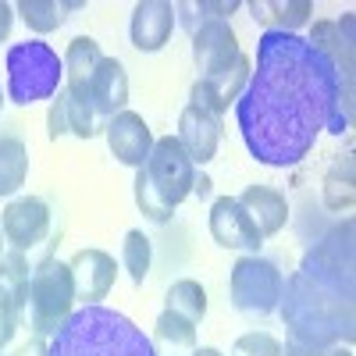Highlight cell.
<instances>
[{"mask_svg":"<svg viewBox=\"0 0 356 356\" xmlns=\"http://www.w3.org/2000/svg\"><path fill=\"white\" fill-rule=\"evenodd\" d=\"M235 118L250 157L264 168H296L314 154L321 132L342 136L353 125L332 65L300 33L257 40V65L235 100Z\"/></svg>","mask_w":356,"mask_h":356,"instance_id":"obj_1","label":"cell"},{"mask_svg":"<svg viewBox=\"0 0 356 356\" xmlns=\"http://www.w3.org/2000/svg\"><path fill=\"white\" fill-rule=\"evenodd\" d=\"M278 314L285 321L282 356H321L349 346L353 328V221L346 218L303 257L285 289Z\"/></svg>","mask_w":356,"mask_h":356,"instance_id":"obj_2","label":"cell"},{"mask_svg":"<svg viewBox=\"0 0 356 356\" xmlns=\"http://www.w3.org/2000/svg\"><path fill=\"white\" fill-rule=\"evenodd\" d=\"M47 356H157V349L136 321L97 303L75 310L65 328L50 335Z\"/></svg>","mask_w":356,"mask_h":356,"instance_id":"obj_3","label":"cell"},{"mask_svg":"<svg viewBox=\"0 0 356 356\" xmlns=\"http://www.w3.org/2000/svg\"><path fill=\"white\" fill-rule=\"evenodd\" d=\"M193 182H196V164L189 161V154L175 136H164L154 143L146 164L136 171V182H132L136 207L146 221L164 225L171 221L175 207L193 196Z\"/></svg>","mask_w":356,"mask_h":356,"instance_id":"obj_4","label":"cell"},{"mask_svg":"<svg viewBox=\"0 0 356 356\" xmlns=\"http://www.w3.org/2000/svg\"><path fill=\"white\" fill-rule=\"evenodd\" d=\"M65 89V61L50 43L25 40L4 54V97L18 107L54 100Z\"/></svg>","mask_w":356,"mask_h":356,"instance_id":"obj_5","label":"cell"},{"mask_svg":"<svg viewBox=\"0 0 356 356\" xmlns=\"http://www.w3.org/2000/svg\"><path fill=\"white\" fill-rule=\"evenodd\" d=\"M75 314V282L72 267L57 257H43L33 267L29 278V296H25V324L33 328L36 339L57 335L65 321Z\"/></svg>","mask_w":356,"mask_h":356,"instance_id":"obj_6","label":"cell"},{"mask_svg":"<svg viewBox=\"0 0 356 356\" xmlns=\"http://www.w3.org/2000/svg\"><path fill=\"white\" fill-rule=\"evenodd\" d=\"M282 289H285V275L278 271V264L257 257H239L228 275V300L232 307L246 314V317H267L278 314L282 303Z\"/></svg>","mask_w":356,"mask_h":356,"instance_id":"obj_7","label":"cell"},{"mask_svg":"<svg viewBox=\"0 0 356 356\" xmlns=\"http://www.w3.org/2000/svg\"><path fill=\"white\" fill-rule=\"evenodd\" d=\"M353 29H356V18L353 11L342 15L339 22L332 18H321L310 25V36H303L324 61L332 65L335 79H339V97H342V111L353 118V79H356V47H353Z\"/></svg>","mask_w":356,"mask_h":356,"instance_id":"obj_8","label":"cell"},{"mask_svg":"<svg viewBox=\"0 0 356 356\" xmlns=\"http://www.w3.org/2000/svg\"><path fill=\"white\" fill-rule=\"evenodd\" d=\"M50 203L40 196H18L4 207L0 214V232H4V243L18 253H33L47 243L50 235Z\"/></svg>","mask_w":356,"mask_h":356,"instance_id":"obj_9","label":"cell"},{"mask_svg":"<svg viewBox=\"0 0 356 356\" xmlns=\"http://www.w3.org/2000/svg\"><path fill=\"white\" fill-rule=\"evenodd\" d=\"M211 235L221 250H235L243 257H257L264 246V235L257 232V225L235 196H218L211 203Z\"/></svg>","mask_w":356,"mask_h":356,"instance_id":"obj_10","label":"cell"},{"mask_svg":"<svg viewBox=\"0 0 356 356\" xmlns=\"http://www.w3.org/2000/svg\"><path fill=\"white\" fill-rule=\"evenodd\" d=\"M243 61V47L235 36L232 22H207L193 33V65L200 79H211L218 72H228Z\"/></svg>","mask_w":356,"mask_h":356,"instance_id":"obj_11","label":"cell"},{"mask_svg":"<svg viewBox=\"0 0 356 356\" xmlns=\"http://www.w3.org/2000/svg\"><path fill=\"white\" fill-rule=\"evenodd\" d=\"M104 139H107V146H111L114 161L125 164V168H136V171L146 164V157H150L154 143H157L154 132H150V125H146V118L136 114V111H129V107L107 122Z\"/></svg>","mask_w":356,"mask_h":356,"instance_id":"obj_12","label":"cell"},{"mask_svg":"<svg viewBox=\"0 0 356 356\" xmlns=\"http://www.w3.org/2000/svg\"><path fill=\"white\" fill-rule=\"evenodd\" d=\"M72 282H75V303L82 307H97L104 303L111 289H114V278H118V264L111 253L104 250H79L72 260Z\"/></svg>","mask_w":356,"mask_h":356,"instance_id":"obj_13","label":"cell"},{"mask_svg":"<svg viewBox=\"0 0 356 356\" xmlns=\"http://www.w3.org/2000/svg\"><path fill=\"white\" fill-rule=\"evenodd\" d=\"M250 72H253V61L243 54V61L228 68V72H218L211 79H196L193 89H189V104H196L200 111L214 114V118H225V111L243 97V89L250 82Z\"/></svg>","mask_w":356,"mask_h":356,"instance_id":"obj_14","label":"cell"},{"mask_svg":"<svg viewBox=\"0 0 356 356\" xmlns=\"http://www.w3.org/2000/svg\"><path fill=\"white\" fill-rule=\"evenodd\" d=\"M89 107L97 111V118L107 125L114 114H122L129 107V75H125V65L118 57H107L97 65L93 79L86 86V97H82Z\"/></svg>","mask_w":356,"mask_h":356,"instance_id":"obj_15","label":"cell"},{"mask_svg":"<svg viewBox=\"0 0 356 356\" xmlns=\"http://www.w3.org/2000/svg\"><path fill=\"white\" fill-rule=\"evenodd\" d=\"M175 4L171 0H139L132 8V22H129V40L139 54H157L168 47L171 33H175Z\"/></svg>","mask_w":356,"mask_h":356,"instance_id":"obj_16","label":"cell"},{"mask_svg":"<svg viewBox=\"0 0 356 356\" xmlns=\"http://www.w3.org/2000/svg\"><path fill=\"white\" fill-rule=\"evenodd\" d=\"M107 125L97 118V111L89 107L86 100L72 97L68 89H61L50 100V114H47V136L57 143L61 136H75V139H93L100 136Z\"/></svg>","mask_w":356,"mask_h":356,"instance_id":"obj_17","label":"cell"},{"mask_svg":"<svg viewBox=\"0 0 356 356\" xmlns=\"http://www.w3.org/2000/svg\"><path fill=\"white\" fill-rule=\"evenodd\" d=\"M178 143L182 150L189 154V161L196 168L211 164L214 154H218V143H221V118L200 111L196 104H186V111L178 114Z\"/></svg>","mask_w":356,"mask_h":356,"instance_id":"obj_18","label":"cell"},{"mask_svg":"<svg viewBox=\"0 0 356 356\" xmlns=\"http://www.w3.org/2000/svg\"><path fill=\"white\" fill-rule=\"evenodd\" d=\"M235 200L243 203V211L250 214V221L257 225L264 239H271V235H278L289 225V200H285V193H278L271 186H246Z\"/></svg>","mask_w":356,"mask_h":356,"instance_id":"obj_19","label":"cell"},{"mask_svg":"<svg viewBox=\"0 0 356 356\" xmlns=\"http://www.w3.org/2000/svg\"><path fill=\"white\" fill-rule=\"evenodd\" d=\"M246 8L264 33H296L314 18V0H250Z\"/></svg>","mask_w":356,"mask_h":356,"instance_id":"obj_20","label":"cell"},{"mask_svg":"<svg viewBox=\"0 0 356 356\" xmlns=\"http://www.w3.org/2000/svg\"><path fill=\"white\" fill-rule=\"evenodd\" d=\"M65 89L72 97H86V86H89V79H93V72H97V65L104 61V50H100V43L93 40V36H75L72 43H68V50H65Z\"/></svg>","mask_w":356,"mask_h":356,"instance_id":"obj_21","label":"cell"},{"mask_svg":"<svg viewBox=\"0 0 356 356\" xmlns=\"http://www.w3.org/2000/svg\"><path fill=\"white\" fill-rule=\"evenodd\" d=\"M82 8H86L82 0H22V4H15V15H22V22L36 36H47L54 29H61Z\"/></svg>","mask_w":356,"mask_h":356,"instance_id":"obj_22","label":"cell"},{"mask_svg":"<svg viewBox=\"0 0 356 356\" xmlns=\"http://www.w3.org/2000/svg\"><path fill=\"white\" fill-rule=\"evenodd\" d=\"M25 182H29V146L11 132H0V200H11Z\"/></svg>","mask_w":356,"mask_h":356,"instance_id":"obj_23","label":"cell"},{"mask_svg":"<svg viewBox=\"0 0 356 356\" xmlns=\"http://www.w3.org/2000/svg\"><path fill=\"white\" fill-rule=\"evenodd\" d=\"M196 328L200 324H193V321H186L182 314H171V310H161V317H157V332H154V349L161 346L164 353H157V356H189L193 349H196Z\"/></svg>","mask_w":356,"mask_h":356,"instance_id":"obj_24","label":"cell"},{"mask_svg":"<svg viewBox=\"0 0 356 356\" xmlns=\"http://www.w3.org/2000/svg\"><path fill=\"white\" fill-rule=\"evenodd\" d=\"M239 8V0H182V4H175V22L193 36L207 22H228Z\"/></svg>","mask_w":356,"mask_h":356,"instance_id":"obj_25","label":"cell"},{"mask_svg":"<svg viewBox=\"0 0 356 356\" xmlns=\"http://www.w3.org/2000/svg\"><path fill=\"white\" fill-rule=\"evenodd\" d=\"M353 196H356V189H353V154H342V157H335L328 175H324V207L335 214H349Z\"/></svg>","mask_w":356,"mask_h":356,"instance_id":"obj_26","label":"cell"},{"mask_svg":"<svg viewBox=\"0 0 356 356\" xmlns=\"http://www.w3.org/2000/svg\"><path fill=\"white\" fill-rule=\"evenodd\" d=\"M164 310L171 314H182L186 321L193 324H203L207 317V289L196 282V278H182V282H175L164 296Z\"/></svg>","mask_w":356,"mask_h":356,"instance_id":"obj_27","label":"cell"},{"mask_svg":"<svg viewBox=\"0 0 356 356\" xmlns=\"http://www.w3.org/2000/svg\"><path fill=\"white\" fill-rule=\"evenodd\" d=\"M150 264H154V246H150V239H146L139 228L125 232V243H122V267L129 271L132 285H143V282H146V275H150Z\"/></svg>","mask_w":356,"mask_h":356,"instance_id":"obj_28","label":"cell"},{"mask_svg":"<svg viewBox=\"0 0 356 356\" xmlns=\"http://www.w3.org/2000/svg\"><path fill=\"white\" fill-rule=\"evenodd\" d=\"M232 356H282V342L271 332H246L235 339Z\"/></svg>","mask_w":356,"mask_h":356,"instance_id":"obj_29","label":"cell"},{"mask_svg":"<svg viewBox=\"0 0 356 356\" xmlns=\"http://www.w3.org/2000/svg\"><path fill=\"white\" fill-rule=\"evenodd\" d=\"M22 324H25V310L18 303H11L8 296H0V353L11 346V339L18 335Z\"/></svg>","mask_w":356,"mask_h":356,"instance_id":"obj_30","label":"cell"},{"mask_svg":"<svg viewBox=\"0 0 356 356\" xmlns=\"http://www.w3.org/2000/svg\"><path fill=\"white\" fill-rule=\"evenodd\" d=\"M11 25H15V4H8V0H0V43H8V36H11Z\"/></svg>","mask_w":356,"mask_h":356,"instance_id":"obj_31","label":"cell"},{"mask_svg":"<svg viewBox=\"0 0 356 356\" xmlns=\"http://www.w3.org/2000/svg\"><path fill=\"white\" fill-rule=\"evenodd\" d=\"M11 356H47V346H43V339H33V342H25L18 353H11Z\"/></svg>","mask_w":356,"mask_h":356,"instance_id":"obj_32","label":"cell"},{"mask_svg":"<svg viewBox=\"0 0 356 356\" xmlns=\"http://www.w3.org/2000/svg\"><path fill=\"white\" fill-rule=\"evenodd\" d=\"M193 193H196L200 200H207V196H211V178H207V175H196V182H193Z\"/></svg>","mask_w":356,"mask_h":356,"instance_id":"obj_33","label":"cell"},{"mask_svg":"<svg viewBox=\"0 0 356 356\" xmlns=\"http://www.w3.org/2000/svg\"><path fill=\"white\" fill-rule=\"evenodd\" d=\"M189 356H225V353H221V349H214V346H196Z\"/></svg>","mask_w":356,"mask_h":356,"instance_id":"obj_34","label":"cell"},{"mask_svg":"<svg viewBox=\"0 0 356 356\" xmlns=\"http://www.w3.org/2000/svg\"><path fill=\"white\" fill-rule=\"evenodd\" d=\"M321 356H353V349L349 346H332L328 353H321Z\"/></svg>","mask_w":356,"mask_h":356,"instance_id":"obj_35","label":"cell"},{"mask_svg":"<svg viewBox=\"0 0 356 356\" xmlns=\"http://www.w3.org/2000/svg\"><path fill=\"white\" fill-rule=\"evenodd\" d=\"M0 257H4V232H0Z\"/></svg>","mask_w":356,"mask_h":356,"instance_id":"obj_36","label":"cell"},{"mask_svg":"<svg viewBox=\"0 0 356 356\" xmlns=\"http://www.w3.org/2000/svg\"><path fill=\"white\" fill-rule=\"evenodd\" d=\"M4 100H8V97H4V86H0V107H4Z\"/></svg>","mask_w":356,"mask_h":356,"instance_id":"obj_37","label":"cell"}]
</instances>
